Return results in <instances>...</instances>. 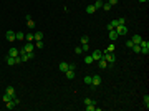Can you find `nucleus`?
Segmentation results:
<instances>
[{
    "label": "nucleus",
    "instance_id": "nucleus-1",
    "mask_svg": "<svg viewBox=\"0 0 149 111\" xmlns=\"http://www.w3.org/2000/svg\"><path fill=\"white\" fill-rule=\"evenodd\" d=\"M18 51H20V50H18ZM33 55H35L33 51H25V50L20 51V58H22V61H28L30 58H33Z\"/></svg>",
    "mask_w": 149,
    "mask_h": 111
},
{
    "label": "nucleus",
    "instance_id": "nucleus-2",
    "mask_svg": "<svg viewBox=\"0 0 149 111\" xmlns=\"http://www.w3.org/2000/svg\"><path fill=\"white\" fill-rule=\"evenodd\" d=\"M103 58L109 63V65H113L114 61H116V56H114V53H109V51H104L103 53Z\"/></svg>",
    "mask_w": 149,
    "mask_h": 111
},
{
    "label": "nucleus",
    "instance_id": "nucleus-3",
    "mask_svg": "<svg viewBox=\"0 0 149 111\" xmlns=\"http://www.w3.org/2000/svg\"><path fill=\"white\" fill-rule=\"evenodd\" d=\"M139 46H141V53H144V55H148L149 53V41L148 40H141Z\"/></svg>",
    "mask_w": 149,
    "mask_h": 111
},
{
    "label": "nucleus",
    "instance_id": "nucleus-4",
    "mask_svg": "<svg viewBox=\"0 0 149 111\" xmlns=\"http://www.w3.org/2000/svg\"><path fill=\"white\" fill-rule=\"evenodd\" d=\"M114 30H116V33H118L119 37H123V35H128V27H124V25H118Z\"/></svg>",
    "mask_w": 149,
    "mask_h": 111
},
{
    "label": "nucleus",
    "instance_id": "nucleus-5",
    "mask_svg": "<svg viewBox=\"0 0 149 111\" xmlns=\"http://www.w3.org/2000/svg\"><path fill=\"white\" fill-rule=\"evenodd\" d=\"M101 81H103V78H101L99 75L91 76V86H99V85H101Z\"/></svg>",
    "mask_w": 149,
    "mask_h": 111
},
{
    "label": "nucleus",
    "instance_id": "nucleus-6",
    "mask_svg": "<svg viewBox=\"0 0 149 111\" xmlns=\"http://www.w3.org/2000/svg\"><path fill=\"white\" fill-rule=\"evenodd\" d=\"M5 38H7V41H13V40H17V33L13 30H8L5 33Z\"/></svg>",
    "mask_w": 149,
    "mask_h": 111
},
{
    "label": "nucleus",
    "instance_id": "nucleus-7",
    "mask_svg": "<svg viewBox=\"0 0 149 111\" xmlns=\"http://www.w3.org/2000/svg\"><path fill=\"white\" fill-rule=\"evenodd\" d=\"M91 56H93V60H94V61H98V60H101V58H103V51H99V50H94Z\"/></svg>",
    "mask_w": 149,
    "mask_h": 111
},
{
    "label": "nucleus",
    "instance_id": "nucleus-8",
    "mask_svg": "<svg viewBox=\"0 0 149 111\" xmlns=\"http://www.w3.org/2000/svg\"><path fill=\"white\" fill-rule=\"evenodd\" d=\"M23 50H25V51H33V50H35V45H33L32 41H27L25 46H23Z\"/></svg>",
    "mask_w": 149,
    "mask_h": 111
},
{
    "label": "nucleus",
    "instance_id": "nucleus-9",
    "mask_svg": "<svg viewBox=\"0 0 149 111\" xmlns=\"http://www.w3.org/2000/svg\"><path fill=\"white\" fill-rule=\"evenodd\" d=\"M58 68H60V71H63V73H66V71H68V68H70V65H66L65 61H61V63L58 65Z\"/></svg>",
    "mask_w": 149,
    "mask_h": 111
},
{
    "label": "nucleus",
    "instance_id": "nucleus-10",
    "mask_svg": "<svg viewBox=\"0 0 149 111\" xmlns=\"http://www.w3.org/2000/svg\"><path fill=\"white\" fill-rule=\"evenodd\" d=\"M18 55H20V51L17 48H10L8 50V56H18Z\"/></svg>",
    "mask_w": 149,
    "mask_h": 111
},
{
    "label": "nucleus",
    "instance_id": "nucleus-11",
    "mask_svg": "<svg viewBox=\"0 0 149 111\" xmlns=\"http://www.w3.org/2000/svg\"><path fill=\"white\" fill-rule=\"evenodd\" d=\"M5 93H8L10 96H17V93H15V90H13V86H7V90H5Z\"/></svg>",
    "mask_w": 149,
    "mask_h": 111
},
{
    "label": "nucleus",
    "instance_id": "nucleus-12",
    "mask_svg": "<svg viewBox=\"0 0 149 111\" xmlns=\"http://www.w3.org/2000/svg\"><path fill=\"white\" fill-rule=\"evenodd\" d=\"M131 40H133V43H134V45H139L143 38L139 37V35H133V38H131Z\"/></svg>",
    "mask_w": 149,
    "mask_h": 111
},
{
    "label": "nucleus",
    "instance_id": "nucleus-13",
    "mask_svg": "<svg viewBox=\"0 0 149 111\" xmlns=\"http://www.w3.org/2000/svg\"><path fill=\"white\" fill-rule=\"evenodd\" d=\"M84 63H86V65H91V63H94L93 56H91V55H86V56H84Z\"/></svg>",
    "mask_w": 149,
    "mask_h": 111
},
{
    "label": "nucleus",
    "instance_id": "nucleus-14",
    "mask_svg": "<svg viewBox=\"0 0 149 111\" xmlns=\"http://www.w3.org/2000/svg\"><path fill=\"white\" fill-rule=\"evenodd\" d=\"M98 65H99V68H106L108 66V61L104 58H101V60H98Z\"/></svg>",
    "mask_w": 149,
    "mask_h": 111
},
{
    "label": "nucleus",
    "instance_id": "nucleus-15",
    "mask_svg": "<svg viewBox=\"0 0 149 111\" xmlns=\"http://www.w3.org/2000/svg\"><path fill=\"white\" fill-rule=\"evenodd\" d=\"M118 37H119V35L116 33V30H109V40H116Z\"/></svg>",
    "mask_w": 149,
    "mask_h": 111
},
{
    "label": "nucleus",
    "instance_id": "nucleus-16",
    "mask_svg": "<svg viewBox=\"0 0 149 111\" xmlns=\"http://www.w3.org/2000/svg\"><path fill=\"white\" fill-rule=\"evenodd\" d=\"M103 3H104L103 0H96V2H94V8H96V10H98V8H103Z\"/></svg>",
    "mask_w": 149,
    "mask_h": 111
},
{
    "label": "nucleus",
    "instance_id": "nucleus-17",
    "mask_svg": "<svg viewBox=\"0 0 149 111\" xmlns=\"http://www.w3.org/2000/svg\"><path fill=\"white\" fill-rule=\"evenodd\" d=\"M94 12H96L94 5H88V7H86V13H94Z\"/></svg>",
    "mask_w": 149,
    "mask_h": 111
},
{
    "label": "nucleus",
    "instance_id": "nucleus-18",
    "mask_svg": "<svg viewBox=\"0 0 149 111\" xmlns=\"http://www.w3.org/2000/svg\"><path fill=\"white\" fill-rule=\"evenodd\" d=\"M17 105L13 103V100H10V101H7V110H13Z\"/></svg>",
    "mask_w": 149,
    "mask_h": 111
},
{
    "label": "nucleus",
    "instance_id": "nucleus-19",
    "mask_svg": "<svg viewBox=\"0 0 149 111\" xmlns=\"http://www.w3.org/2000/svg\"><path fill=\"white\" fill-rule=\"evenodd\" d=\"M66 78H68V80H73L74 78V71L73 70H68V71H66Z\"/></svg>",
    "mask_w": 149,
    "mask_h": 111
},
{
    "label": "nucleus",
    "instance_id": "nucleus-20",
    "mask_svg": "<svg viewBox=\"0 0 149 111\" xmlns=\"http://www.w3.org/2000/svg\"><path fill=\"white\" fill-rule=\"evenodd\" d=\"M27 27H28V28H35V22H33L32 18H30V20H27Z\"/></svg>",
    "mask_w": 149,
    "mask_h": 111
},
{
    "label": "nucleus",
    "instance_id": "nucleus-21",
    "mask_svg": "<svg viewBox=\"0 0 149 111\" xmlns=\"http://www.w3.org/2000/svg\"><path fill=\"white\" fill-rule=\"evenodd\" d=\"M131 48H133V51H134V53H141V46H139V45H133Z\"/></svg>",
    "mask_w": 149,
    "mask_h": 111
},
{
    "label": "nucleus",
    "instance_id": "nucleus-22",
    "mask_svg": "<svg viewBox=\"0 0 149 111\" xmlns=\"http://www.w3.org/2000/svg\"><path fill=\"white\" fill-rule=\"evenodd\" d=\"M84 105H96V101L91 98H84Z\"/></svg>",
    "mask_w": 149,
    "mask_h": 111
},
{
    "label": "nucleus",
    "instance_id": "nucleus-23",
    "mask_svg": "<svg viewBox=\"0 0 149 111\" xmlns=\"http://www.w3.org/2000/svg\"><path fill=\"white\" fill-rule=\"evenodd\" d=\"M25 40H27V41H32V40H35V35H33V33H27Z\"/></svg>",
    "mask_w": 149,
    "mask_h": 111
},
{
    "label": "nucleus",
    "instance_id": "nucleus-24",
    "mask_svg": "<svg viewBox=\"0 0 149 111\" xmlns=\"http://www.w3.org/2000/svg\"><path fill=\"white\" fill-rule=\"evenodd\" d=\"M10 100H13V96H10L8 93H5V95H3V101L7 103V101H10Z\"/></svg>",
    "mask_w": 149,
    "mask_h": 111
},
{
    "label": "nucleus",
    "instance_id": "nucleus-25",
    "mask_svg": "<svg viewBox=\"0 0 149 111\" xmlns=\"http://www.w3.org/2000/svg\"><path fill=\"white\" fill-rule=\"evenodd\" d=\"M111 3H108V2H104V3H103V8H104V10H106V12H108V10H111Z\"/></svg>",
    "mask_w": 149,
    "mask_h": 111
},
{
    "label": "nucleus",
    "instance_id": "nucleus-26",
    "mask_svg": "<svg viewBox=\"0 0 149 111\" xmlns=\"http://www.w3.org/2000/svg\"><path fill=\"white\" fill-rule=\"evenodd\" d=\"M35 35V40H43V33L41 32H37V33H33Z\"/></svg>",
    "mask_w": 149,
    "mask_h": 111
},
{
    "label": "nucleus",
    "instance_id": "nucleus-27",
    "mask_svg": "<svg viewBox=\"0 0 149 111\" xmlns=\"http://www.w3.org/2000/svg\"><path fill=\"white\" fill-rule=\"evenodd\" d=\"M17 40H25V35H23V32H17Z\"/></svg>",
    "mask_w": 149,
    "mask_h": 111
},
{
    "label": "nucleus",
    "instance_id": "nucleus-28",
    "mask_svg": "<svg viewBox=\"0 0 149 111\" xmlns=\"http://www.w3.org/2000/svg\"><path fill=\"white\" fill-rule=\"evenodd\" d=\"M35 46H37L38 50H41V48H43V41H41V40H37V43H35Z\"/></svg>",
    "mask_w": 149,
    "mask_h": 111
},
{
    "label": "nucleus",
    "instance_id": "nucleus-29",
    "mask_svg": "<svg viewBox=\"0 0 149 111\" xmlns=\"http://www.w3.org/2000/svg\"><path fill=\"white\" fill-rule=\"evenodd\" d=\"M116 20H118L119 25H124V23H126V18H124V17H119V18H116Z\"/></svg>",
    "mask_w": 149,
    "mask_h": 111
},
{
    "label": "nucleus",
    "instance_id": "nucleus-30",
    "mask_svg": "<svg viewBox=\"0 0 149 111\" xmlns=\"http://www.w3.org/2000/svg\"><path fill=\"white\" fill-rule=\"evenodd\" d=\"M81 50H83V51H89V45H88V43H83V45H81Z\"/></svg>",
    "mask_w": 149,
    "mask_h": 111
},
{
    "label": "nucleus",
    "instance_id": "nucleus-31",
    "mask_svg": "<svg viewBox=\"0 0 149 111\" xmlns=\"http://www.w3.org/2000/svg\"><path fill=\"white\" fill-rule=\"evenodd\" d=\"M83 80H84V83H86V85H89V86H91V76H89V75H88V76H84Z\"/></svg>",
    "mask_w": 149,
    "mask_h": 111
},
{
    "label": "nucleus",
    "instance_id": "nucleus-32",
    "mask_svg": "<svg viewBox=\"0 0 149 111\" xmlns=\"http://www.w3.org/2000/svg\"><path fill=\"white\" fill-rule=\"evenodd\" d=\"M94 110H96L94 105H86V111H94Z\"/></svg>",
    "mask_w": 149,
    "mask_h": 111
},
{
    "label": "nucleus",
    "instance_id": "nucleus-33",
    "mask_svg": "<svg viewBox=\"0 0 149 111\" xmlns=\"http://www.w3.org/2000/svg\"><path fill=\"white\" fill-rule=\"evenodd\" d=\"M114 50H116V46H114V45H109V46H108V48H106V51H109V53H113V51H114Z\"/></svg>",
    "mask_w": 149,
    "mask_h": 111
},
{
    "label": "nucleus",
    "instance_id": "nucleus-34",
    "mask_svg": "<svg viewBox=\"0 0 149 111\" xmlns=\"http://www.w3.org/2000/svg\"><path fill=\"white\" fill-rule=\"evenodd\" d=\"M144 105H146V110H148V108H149V95L144 96Z\"/></svg>",
    "mask_w": 149,
    "mask_h": 111
},
{
    "label": "nucleus",
    "instance_id": "nucleus-35",
    "mask_svg": "<svg viewBox=\"0 0 149 111\" xmlns=\"http://www.w3.org/2000/svg\"><path fill=\"white\" fill-rule=\"evenodd\" d=\"M88 41H89V38L86 37V35H84V37H81V43H88Z\"/></svg>",
    "mask_w": 149,
    "mask_h": 111
},
{
    "label": "nucleus",
    "instance_id": "nucleus-36",
    "mask_svg": "<svg viewBox=\"0 0 149 111\" xmlns=\"http://www.w3.org/2000/svg\"><path fill=\"white\" fill-rule=\"evenodd\" d=\"M74 53H78V55H79V53H83V50H81V46H76V48H74Z\"/></svg>",
    "mask_w": 149,
    "mask_h": 111
},
{
    "label": "nucleus",
    "instance_id": "nucleus-37",
    "mask_svg": "<svg viewBox=\"0 0 149 111\" xmlns=\"http://www.w3.org/2000/svg\"><path fill=\"white\" fill-rule=\"evenodd\" d=\"M133 45H134V43H133V40H128V41H126V46H129V48H131Z\"/></svg>",
    "mask_w": 149,
    "mask_h": 111
},
{
    "label": "nucleus",
    "instance_id": "nucleus-38",
    "mask_svg": "<svg viewBox=\"0 0 149 111\" xmlns=\"http://www.w3.org/2000/svg\"><path fill=\"white\" fill-rule=\"evenodd\" d=\"M13 103H15V105H20V100H18V98L15 96V98H13Z\"/></svg>",
    "mask_w": 149,
    "mask_h": 111
},
{
    "label": "nucleus",
    "instance_id": "nucleus-39",
    "mask_svg": "<svg viewBox=\"0 0 149 111\" xmlns=\"http://www.w3.org/2000/svg\"><path fill=\"white\" fill-rule=\"evenodd\" d=\"M108 3H111V5H116V3H118V0H108Z\"/></svg>",
    "mask_w": 149,
    "mask_h": 111
},
{
    "label": "nucleus",
    "instance_id": "nucleus-40",
    "mask_svg": "<svg viewBox=\"0 0 149 111\" xmlns=\"http://www.w3.org/2000/svg\"><path fill=\"white\" fill-rule=\"evenodd\" d=\"M138 2H141V3H144V2H148V0H138Z\"/></svg>",
    "mask_w": 149,
    "mask_h": 111
}]
</instances>
